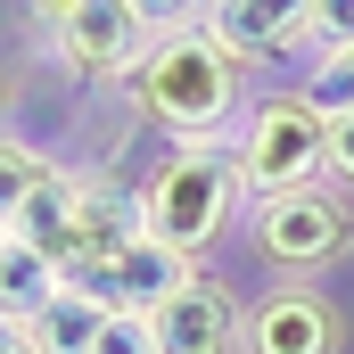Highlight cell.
<instances>
[{
    "instance_id": "cell-15",
    "label": "cell",
    "mask_w": 354,
    "mask_h": 354,
    "mask_svg": "<svg viewBox=\"0 0 354 354\" xmlns=\"http://www.w3.org/2000/svg\"><path fill=\"white\" fill-rule=\"evenodd\" d=\"M297 91H305L322 115H346V107H354V50H322V58L305 66V83H297Z\"/></svg>"
},
{
    "instance_id": "cell-13",
    "label": "cell",
    "mask_w": 354,
    "mask_h": 354,
    "mask_svg": "<svg viewBox=\"0 0 354 354\" xmlns=\"http://www.w3.org/2000/svg\"><path fill=\"white\" fill-rule=\"evenodd\" d=\"M58 288H66V272L50 264V256H33L25 239L0 231V322H33Z\"/></svg>"
},
{
    "instance_id": "cell-5",
    "label": "cell",
    "mask_w": 354,
    "mask_h": 354,
    "mask_svg": "<svg viewBox=\"0 0 354 354\" xmlns=\"http://www.w3.org/2000/svg\"><path fill=\"white\" fill-rule=\"evenodd\" d=\"M149 41H157V25L132 0H75L66 25L50 33V58L66 75H83V83H132V66L149 58Z\"/></svg>"
},
{
    "instance_id": "cell-11",
    "label": "cell",
    "mask_w": 354,
    "mask_h": 354,
    "mask_svg": "<svg viewBox=\"0 0 354 354\" xmlns=\"http://www.w3.org/2000/svg\"><path fill=\"white\" fill-rule=\"evenodd\" d=\"M8 239H25L33 256H50V264L75 280V165H58V174H50L25 206H17Z\"/></svg>"
},
{
    "instance_id": "cell-7",
    "label": "cell",
    "mask_w": 354,
    "mask_h": 354,
    "mask_svg": "<svg viewBox=\"0 0 354 354\" xmlns=\"http://www.w3.org/2000/svg\"><path fill=\"white\" fill-rule=\"evenodd\" d=\"M239 330H248L239 288H231V280H214V272L198 264L174 297L149 313V354H248Z\"/></svg>"
},
{
    "instance_id": "cell-20",
    "label": "cell",
    "mask_w": 354,
    "mask_h": 354,
    "mask_svg": "<svg viewBox=\"0 0 354 354\" xmlns=\"http://www.w3.org/2000/svg\"><path fill=\"white\" fill-rule=\"evenodd\" d=\"M0 354H33V346H25V330H17V322H0Z\"/></svg>"
},
{
    "instance_id": "cell-14",
    "label": "cell",
    "mask_w": 354,
    "mask_h": 354,
    "mask_svg": "<svg viewBox=\"0 0 354 354\" xmlns=\"http://www.w3.org/2000/svg\"><path fill=\"white\" fill-rule=\"evenodd\" d=\"M50 174H58V157H50V149H33V140L0 132V231L17 223V206H25V198H33Z\"/></svg>"
},
{
    "instance_id": "cell-6",
    "label": "cell",
    "mask_w": 354,
    "mask_h": 354,
    "mask_svg": "<svg viewBox=\"0 0 354 354\" xmlns=\"http://www.w3.org/2000/svg\"><path fill=\"white\" fill-rule=\"evenodd\" d=\"M239 338H248V354H346L354 322L322 280H272L264 297L248 305Z\"/></svg>"
},
{
    "instance_id": "cell-10",
    "label": "cell",
    "mask_w": 354,
    "mask_h": 354,
    "mask_svg": "<svg viewBox=\"0 0 354 354\" xmlns=\"http://www.w3.org/2000/svg\"><path fill=\"white\" fill-rule=\"evenodd\" d=\"M124 239H140V198L115 174H75V280L99 272Z\"/></svg>"
},
{
    "instance_id": "cell-1",
    "label": "cell",
    "mask_w": 354,
    "mask_h": 354,
    "mask_svg": "<svg viewBox=\"0 0 354 354\" xmlns=\"http://www.w3.org/2000/svg\"><path fill=\"white\" fill-rule=\"evenodd\" d=\"M124 91H132V115L165 132V149H231L248 115V66L206 25H165Z\"/></svg>"
},
{
    "instance_id": "cell-18",
    "label": "cell",
    "mask_w": 354,
    "mask_h": 354,
    "mask_svg": "<svg viewBox=\"0 0 354 354\" xmlns=\"http://www.w3.org/2000/svg\"><path fill=\"white\" fill-rule=\"evenodd\" d=\"M132 8L165 33V25H206V8H214V0H132Z\"/></svg>"
},
{
    "instance_id": "cell-9",
    "label": "cell",
    "mask_w": 354,
    "mask_h": 354,
    "mask_svg": "<svg viewBox=\"0 0 354 354\" xmlns=\"http://www.w3.org/2000/svg\"><path fill=\"white\" fill-rule=\"evenodd\" d=\"M189 272H198V264H181L174 248H157V239L140 231V239H124V248H115L99 272H83V288L107 305V313H124V322H149V313L174 297L181 280H189Z\"/></svg>"
},
{
    "instance_id": "cell-19",
    "label": "cell",
    "mask_w": 354,
    "mask_h": 354,
    "mask_svg": "<svg viewBox=\"0 0 354 354\" xmlns=\"http://www.w3.org/2000/svg\"><path fill=\"white\" fill-rule=\"evenodd\" d=\"M66 8H75V0H25V17H33L41 33H58V25H66Z\"/></svg>"
},
{
    "instance_id": "cell-3",
    "label": "cell",
    "mask_w": 354,
    "mask_h": 354,
    "mask_svg": "<svg viewBox=\"0 0 354 354\" xmlns=\"http://www.w3.org/2000/svg\"><path fill=\"white\" fill-rule=\"evenodd\" d=\"M248 248L272 280H330L338 264H354V198L330 181L280 189L248 206Z\"/></svg>"
},
{
    "instance_id": "cell-12",
    "label": "cell",
    "mask_w": 354,
    "mask_h": 354,
    "mask_svg": "<svg viewBox=\"0 0 354 354\" xmlns=\"http://www.w3.org/2000/svg\"><path fill=\"white\" fill-rule=\"evenodd\" d=\"M107 322H115V313L91 297L83 280H66V288H58V297H50L33 322H17V330H25V346H33V354H91Z\"/></svg>"
},
{
    "instance_id": "cell-8",
    "label": "cell",
    "mask_w": 354,
    "mask_h": 354,
    "mask_svg": "<svg viewBox=\"0 0 354 354\" xmlns=\"http://www.w3.org/2000/svg\"><path fill=\"white\" fill-rule=\"evenodd\" d=\"M206 33L239 66H297L313 58V0H214Z\"/></svg>"
},
{
    "instance_id": "cell-4",
    "label": "cell",
    "mask_w": 354,
    "mask_h": 354,
    "mask_svg": "<svg viewBox=\"0 0 354 354\" xmlns=\"http://www.w3.org/2000/svg\"><path fill=\"white\" fill-rule=\"evenodd\" d=\"M231 157H239V181L248 198H280V189H305L322 181V157H330V115L305 99V91H256L239 132H231Z\"/></svg>"
},
{
    "instance_id": "cell-17",
    "label": "cell",
    "mask_w": 354,
    "mask_h": 354,
    "mask_svg": "<svg viewBox=\"0 0 354 354\" xmlns=\"http://www.w3.org/2000/svg\"><path fill=\"white\" fill-rule=\"evenodd\" d=\"M322 50H354V0H313V58Z\"/></svg>"
},
{
    "instance_id": "cell-16",
    "label": "cell",
    "mask_w": 354,
    "mask_h": 354,
    "mask_svg": "<svg viewBox=\"0 0 354 354\" xmlns=\"http://www.w3.org/2000/svg\"><path fill=\"white\" fill-rule=\"evenodd\" d=\"M322 181L354 198V107H346V115H330V157H322Z\"/></svg>"
},
{
    "instance_id": "cell-2",
    "label": "cell",
    "mask_w": 354,
    "mask_h": 354,
    "mask_svg": "<svg viewBox=\"0 0 354 354\" xmlns=\"http://www.w3.org/2000/svg\"><path fill=\"white\" fill-rule=\"evenodd\" d=\"M132 198H140V231L157 248H174L181 264H206L248 223V181H239L231 149H165L132 181Z\"/></svg>"
}]
</instances>
